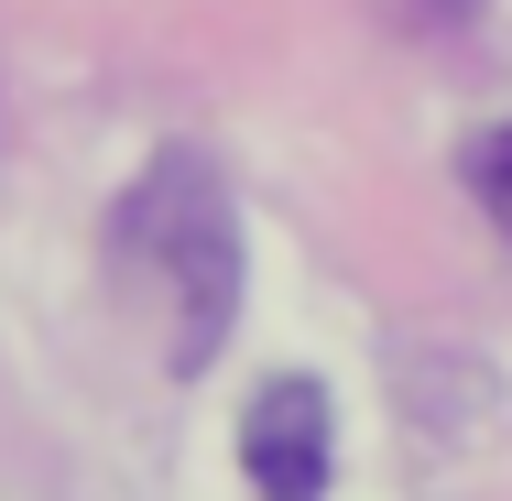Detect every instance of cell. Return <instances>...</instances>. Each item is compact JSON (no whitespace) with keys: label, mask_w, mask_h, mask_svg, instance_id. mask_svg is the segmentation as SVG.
<instances>
[{"label":"cell","mask_w":512,"mask_h":501,"mask_svg":"<svg viewBox=\"0 0 512 501\" xmlns=\"http://www.w3.org/2000/svg\"><path fill=\"white\" fill-rule=\"evenodd\" d=\"M458 175H469V197H480V218H491V229L512 240V120L469 142V164H458Z\"/></svg>","instance_id":"3957f363"},{"label":"cell","mask_w":512,"mask_h":501,"mask_svg":"<svg viewBox=\"0 0 512 501\" xmlns=\"http://www.w3.org/2000/svg\"><path fill=\"white\" fill-rule=\"evenodd\" d=\"M414 22H436V33H447V22H469V11H480V0H404Z\"/></svg>","instance_id":"277c9868"},{"label":"cell","mask_w":512,"mask_h":501,"mask_svg":"<svg viewBox=\"0 0 512 501\" xmlns=\"http://www.w3.org/2000/svg\"><path fill=\"white\" fill-rule=\"evenodd\" d=\"M153 251H164V284H175V371H207L229 316H240V218L207 186V164H164Z\"/></svg>","instance_id":"6da1fadb"},{"label":"cell","mask_w":512,"mask_h":501,"mask_svg":"<svg viewBox=\"0 0 512 501\" xmlns=\"http://www.w3.org/2000/svg\"><path fill=\"white\" fill-rule=\"evenodd\" d=\"M327 458H338V425H327V393L306 371L262 382L251 414H240V480L262 501H316L327 491Z\"/></svg>","instance_id":"7a4b0ae2"}]
</instances>
